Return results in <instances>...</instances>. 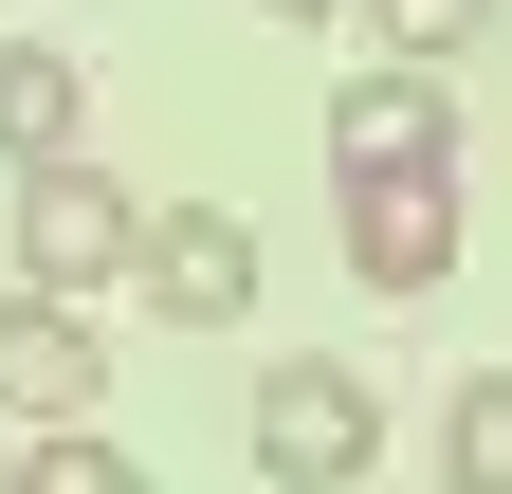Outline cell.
Segmentation results:
<instances>
[{"label": "cell", "mask_w": 512, "mask_h": 494, "mask_svg": "<svg viewBox=\"0 0 512 494\" xmlns=\"http://www.w3.org/2000/svg\"><path fill=\"white\" fill-rule=\"evenodd\" d=\"M0 165H74V55H0Z\"/></svg>", "instance_id": "obj_8"}, {"label": "cell", "mask_w": 512, "mask_h": 494, "mask_svg": "<svg viewBox=\"0 0 512 494\" xmlns=\"http://www.w3.org/2000/svg\"><path fill=\"white\" fill-rule=\"evenodd\" d=\"M366 458H384V403H366V366L293 348L275 385H256V476H275V494H348Z\"/></svg>", "instance_id": "obj_1"}, {"label": "cell", "mask_w": 512, "mask_h": 494, "mask_svg": "<svg viewBox=\"0 0 512 494\" xmlns=\"http://www.w3.org/2000/svg\"><path fill=\"white\" fill-rule=\"evenodd\" d=\"M92 403H110V330L55 312V293H0V440H55Z\"/></svg>", "instance_id": "obj_5"}, {"label": "cell", "mask_w": 512, "mask_h": 494, "mask_svg": "<svg viewBox=\"0 0 512 494\" xmlns=\"http://www.w3.org/2000/svg\"><path fill=\"white\" fill-rule=\"evenodd\" d=\"M128 183L110 165H19V293H55V312H74V293H110L128 275Z\"/></svg>", "instance_id": "obj_2"}, {"label": "cell", "mask_w": 512, "mask_h": 494, "mask_svg": "<svg viewBox=\"0 0 512 494\" xmlns=\"http://www.w3.org/2000/svg\"><path fill=\"white\" fill-rule=\"evenodd\" d=\"M256 19H330V0H256Z\"/></svg>", "instance_id": "obj_11"}, {"label": "cell", "mask_w": 512, "mask_h": 494, "mask_svg": "<svg viewBox=\"0 0 512 494\" xmlns=\"http://www.w3.org/2000/svg\"><path fill=\"white\" fill-rule=\"evenodd\" d=\"M330 19H366V74H458L494 37V0H330Z\"/></svg>", "instance_id": "obj_7"}, {"label": "cell", "mask_w": 512, "mask_h": 494, "mask_svg": "<svg viewBox=\"0 0 512 494\" xmlns=\"http://www.w3.org/2000/svg\"><path fill=\"white\" fill-rule=\"evenodd\" d=\"M0 494H147V458H110L92 421H55V440H19V476Z\"/></svg>", "instance_id": "obj_10"}, {"label": "cell", "mask_w": 512, "mask_h": 494, "mask_svg": "<svg viewBox=\"0 0 512 494\" xmlns=\"http://www.w3.org/2000/svg\"><path fill=\"white\" fill-rule=\"evenodd\" d=\"M0 476H19V440H0Z\"/></svg>", "instance_id": "obj_12"}, {"label": "cell", "mask_w": 512, "mask_h": 494, "mask_svg": "<svg viewBox=\"0 0 512 494\" xmlns=\"http://www.w3.org/2000/svg\"><path fill=\"white\" fill-rule=\"evenodd\" d=\"M348 275L384 312H421V293L458 275V165H366L348 183Z\"/></svg>", "instance_id": "obj_3"}, {"label": "cell", "mask_w": 512, "mask_h": 494, "mask_svg": "<svg viewBox=\"0 0 512 494\" xmlns=\"http://www.w3.org/2000/svg\"><path fill=\"white\" fill-rule=\"evenodd\" d=\"M330 165L366 183V165H458V92L439 74H348L330 92Z\"/></svg>", "instance_id": "obj_6"}, {"label": "cell", "mask_w": 512, "mask_h": 494, "mask_svg": "<svg viewBox=\"0 0 512 494\" xmlns=\"http://www.w3.org/2000/svg\"><path fill=\"white\" fill-rule=\"evenodd\" d=\"M439 494H512V385H458V403H439Z\"/></svg>", "instance_id": "obj_9"}, {"label": "cell", "mask_w": 512, "mask_h": 494, "mask_svg": "<svg viewBox=\"0 0 512 494\" xmlns=\"http://www.w3.org/2000/svg\"><path fill=\"white\" fill-rule=\"evenodd\" d=\"M128 293L183 312V330L256 312V220H238V202H147V220H128Z\"/></svg>", "instance_id": "obj_4"}]
</instances>
